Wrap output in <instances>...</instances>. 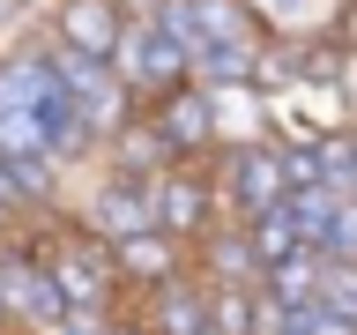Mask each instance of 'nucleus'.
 Masks as SVG:
<instances>
[{
  "label": "nucleus",
  "mask_w": 357,
  "mask_h": 335,
  "mask_svg": "<svg viewBox=\"0 0 357 335\" xmlns=\"http://www.w3.org/2000/svg\"><path fill=\"white\" fill-rule=\"evenodd\" d=\"M0 306H8V320H30V328H60L67 313V290L52 268H38L30 253H0Z\"/></svg>",
  "instance_id": "3"
},
{
  "label": "nucleus",
  "mask_w": 357,
  "mask_h": 335,
  "mask_svg": "<svg viewBox=\"0 0 357 335\" xmlns=\"http://www.w3.org/2000/svg\"><path fill=\"white\" fill-rule=\"evenodd\" d=\"M0 320H8V306H0Z\"/></svg>",
  "instance_id": "18"
},
{
  "label": "nucleus",
  "mask_w": 357,
  "mask_h": 335,
  "mask_svg": "<svg viewBox=\"0 0 357 335\" xmlns=\"http://www.w3.org/2000/svg\"><path fill=\"white\" fill-rule=\"evenodd\" d=\"M119 82L127 89H156V97H172V89H186L194 82V60L178 52L156 22H127V45H119Z\"/></svg>",
  "instance_id": "1"
},
{
  "label": "nucleus",
  "mask_w": 357,
  "mask_h": 335,
  "mask_svg": "<svg viewBox=\"0 0 357 335\" xmlns=\"http://www.w3.org/2000/svg\"><path fill=\"white\" fill-rule=\"evenodd\" d=\"M283 172H290V194H335L320 142H283Z\"/></svg>",
  "instance_id": "15"
},
{
  "label": "nucleus",
  "mask_w": 357,
  "mask_h": 335,
  "mask_svg": "<svg viewBox=\"0 0 357 335\" xmlns=\"http://www.w3.org/2000/svg\"><path fill=\"white\" fill-rule=\"evenodd\" d=\"M149 22L178 45V52H186V60H201V52H208V30H201V8H194V0H156Z\"/></svg>",
  "instance_id": "14"
},
{
  "label": "nucleus",
  "mask_w": 357,
  "mask_h": 335,
  "mask_svg": "<svg viewBox=\"0 0 357 335\" xmlns=\"http://www.w3.org/2000/svg\"><path fill=\"white\" fill-rule=\"evenodd\" d=\"M208 261H216V283H261L268 261H261V246H253V231H223L216 246H208Z\"/></svg>",
  "instance_id": "12"
},
{
  "label": "nucleus",
  "mask_w": 357,
  "mask_h": 335,
  "mask_svg": "<svg viewBox=\"0 0 357 335\" xmlns=\"http://www.w3.org/2000/svg\"><path fill=\"white\" fill-rule=\"evenodd\" d=\"M52 276H60V290H67L75 313H97L112 298V253H97V246H67V253H52Z\"/></svg>",
  "instance_id": "8"
},
{
  "label": "nucleus",
  "mask_w": 357,
  "mask_h": 335,
  "mask_svg": "<svg viewBox=\"0 0 357 335\" xmlns=\"http://www.w3.org/2000/svg\"><path fill=\"white\" fill-rule=\"evenodd\" d=\"M223 179H231V201H238V216H245V223L290 201L283 142H238V149H231V164H223Z\"/></svg>",
  "instance_id": "2"
},
{
  "label": "nucleus",
  "mask_w": 357,
  "mask_h": 335,
  "mask_svg": "<svg viewBox=\"0 0 357 335\" xmlns=\"http://www.w3.org/2000/svg\"><path fill=\"white\" fill-rule=\"evenodd\" d=\"M149 328H156V335H208V290H194V283H164V290H156Z\"/></svg>",
  "instance_id": "10"
},
{
  "label": "nucleus",
  "mask_w": 357,
  "mask_h": 335,
  "mask_svg": "<svg viewBox=\"0 0 357 335\" xmlns=\"http://www.w3.org/2000/svg\"><path fill=\"white\" fill-rule=\"evenodd\" d=\"M149 201H156V223L172 231V239H186V231H208V179H194L186 164H172V172L149 186Z\"/></svg>",
  "instance_id": "7"
},
{
  "label": "nucleus",
  "mask_w": 357,
  "mask_h": 335,
  "mask_svg": "<svg viewBox=\"0 0 357 335\" xmlns=\"http://www.w3.org/2000/svg\"><path fill=\"white\" fill-rule=\"evenodd\" d=\"M156 127H164V142H172L178 156H201L208 142H216V89H172V97H156Z\"/></svg>",
  "instance_id": "6"
},
{
  "label": "nucleus",
  "mask_w": 357,
  "mask_h": 335,
  "mask_svg": "<svg viewBox=\"0 0 357 335\" xmlns=\"http://www.w3.org/2000/svg\"><path fill=\"white\" fill-rule=\"evenodd\" d=\"M194 8H201L208 45H238V38H253V15H245L238 0H194Z\"/></svg>",
  "instance_id": "16"
},
{
  "label": "nucleus",
  "mask_w": 357,
  "mask_h": 335,
  "mask_svg": "<svg viewBox=\"0 0 357 335\" xmlns=\"http://www.w3.org/2000/svg\"><path fill=\"white\" fill-rule=\"evenodd\" d=\"M208 335H261V290L216 283L208 290Z\"/></svg>",
  "instance_id": "11"
},
{
  "label": "nucleus",
  "mask_w": 357,
  "mask_h": 335,
  "mask_svg": "<svg viewBox=\"0 0 357 335\" xmlns=\"http://www.w3.org/2000/svg\"><path fill=\"white\" fill-rule=\"evenodd\" d=\"M112 268L134 276V283H149V290H164V283H178V246H172V231H134V239L112 246Z\"/></svg>",
  "instance_id": "9"
},
{
  "label": "nucleus",
  "mask_w": 357,
  "mask_h": 335,
  "mask_svg": "<svg viewBox=\"0 0 357 335\" xmlns=\"http://www.w3.org/2000/svg\"><path fill=\"white\" fill-rule=\"evenodd\" d=\"M89 231H97V239L105 246H119V239H134V231H164V223H156V201H149V186H142V179H119L112 172L105 186H97V194H89Z\"/></svg>",
  "instance_id": "4"
},
{
  "label": "nucleus",
  "mask_w": 357,
  "mask_h": 335,
  "mask_svg": "<svg viewBox=\"0 0 357 335\" xmlns=\"http://www.w3.org/2000/svg\"><path fill=\"white\" fill-rule=\"evenodd\" d=\"M60 45L82 52V60H119V45H127L119 0H67L60 8Z\"/></svg>",
  "instance_id": "5"
},
{
  "label": "nucleus",
  "mask_w": 357,
  "mask_h": 335,
  "mask_svg": "<svg viewBox=\"0 0 357 335\" xmlns=\"http://www.w3.org/2000/svg\"><path fill=\"white\" fill-rule=\"evenodd\" d=\"M245 231H253V246H261L268 268H283V261L305 253V231H298V216H290V201H283V209H268V216H253Z\"/></svg>",
  "instance_id": "13"
},
{
  "label": "nucleus",
  "mask_w": 357,
  "mask_h": 335,
  "mask_svg": "<svg viewBox=\"0 0 357 335\" xmlns=\"http://www.w3.org/2000/svg\"><path fill=\"white\" fill-rule=\"evenodd\" d=\"M22 209V186H15V172H8V156H0V223Z\"/></svg>",
  "instance_id": "17"
}]
</instances>
